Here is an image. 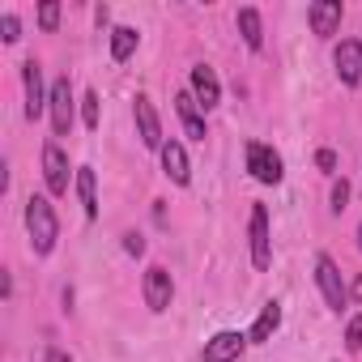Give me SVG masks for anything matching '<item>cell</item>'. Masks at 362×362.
Instances as JSON below:
<instances>
[{
  "instance_id": "obj_1",
  "label": "cell",
  "mask_w": 362,
  "mask_h": 362,
  "mask_svg": "<svg viewBox=\"0 0 362 362\" xmlns=\"http://www.w3.org/2000/svg\"><path fill=\"white\" fill-rule=\"evenodd\" d=\"M26 230H30V247H35V256H52V252H56L60 218H56V209H52L47 197H30V201H26Z\"/></svg>"
},
{
  "instance_id": "obj_2",
  "label": "cell",
  "mask_w": 362,
  "mask_h": 362,
  "mask_svg": "<svg viewBox=\"0 0 362 362\" xmlns=\"http://www.w3.org/2000/svg\"><path fill=\"white\" fill-rule=\"evenodd\" d=\"M247 170H252L256 184H281V175H286L281 153L264 141H247Z\"/></svg>"
},
{
  "instance_id": "obj_3",
  "label": "cell",
  "mask_w": 362,
  "mask_h": 362,
  "mask_svg": "<svg viewBox=\"0 0 362 362\" xmlns=\"http://www.w3.org/2000/svg\"><path fill=\"white\" fill-rule=\"evenodd\" d=\"M141 294H145V307H149L153 315H162V311L170 307V298H175V281H170V273H166L162 264H149L145 277H141Z\"/></svg>"
},
{
  "instance_id": "obj_4",
  "label": "cell",
  "mask_w": 362,
  "mask_h": 362,
  "mask_svg": "<svg viewBox=\"0 0 362 362\" xmlns=\"http://www.w3.org/2000/svg\"><path fill=\"white\" fill-rule=\"evenodd\" d=\"M315 286H320V294H324V303H328L332 311H341V307L349 303V290H345L341 269L332 264V256H315Z\"/></svg>"
},
{
  "instance_id": "obj_5",
  "label": "cell",
  "mask_w": 362,
  "mask_h": 362,
  "mask_svg": "<svg viewBox=\"0 0 362 362\" xmlns=\"http://www.w3.org/2000/svg\"><path fill=\"white\" fill-rule=\"evenodd\" d=\"M22 86H26V119H39L52 103V90H43V64L39 60L22 64Z\"/></svg>"
},
{
  "instance_id": "obj_6",
  "label": "cell",
  "mask_w": 362,
  "mask_h": 362,
  "mask_svg": "<svg viewBox=\"0 0 362 362\" xmlns=\"http://www.w3.org/2000/svg\"><path fill=\"white\" fill-rule=\"evenodd\" d=\"M73 81L69 77H60V81H52V103H47V111H52V128H56V136H69L73 132Z\"/></svg>"
},
{
  "instance_id": "obj_7",
  "label": "cell",
  "mask_w": 362,
  "mask_h": 362,
  "mask_svg": "<svg viewBox=\"0 0 362 362\" xmlns=\"http://www.w3.org/2000/svg\"><path fill=\"white\" fill-rule=\"evenodd\" d=\"M132 115H136V136H141V145H145V149H162V145H166V141H162V119H158L149 94H136V98H132Z\"/></svg>"
},
{
  "instance_id": "obj_8",
  "label": "cell",
  "mask_w": 362,
  "mask_h": 362,
  "mask_svg": "<svg viewBox=\"0 0 362 362\" xmlns=\"http://www.w3.org/2000/svg\"><path fill=\"white\" fill-rule=\"evenodd\" d=\"M43 179H47V192L52 197H69V158L56 141L43 145Z\"/></svg>"
},
{
  "instance_id": "obj_9",
  "label": "cell",
  "mask_w": 362,
  "mask_h": 362,
  "mask_svg": "<svg viewBox=\"0 0 362 362\" xmlns=\"http://www.w3.org/2000/svg\"><path fill=\"white\" fill-rule=\"evenodd\" d=\"M252 264L264 273L273 264V239H269V209L252 205Z\"/></svg>"
},
{
  "instance_id": "obj_10",
  "label": "cell",
  "mask_w": 362,
  "mask_h": 362,
  "mask_svg": "<svg viewBox=\"0 0 362 362\" xmlns=\"http://www.w3.org/2000/svg\"><path fill=\"white\" fill-rule=\"evenodd\" d=\"M332 64H337L341 86H358L362 81V43L358 39H341L337 52H332Z\"/></svg>"
},
{
  "instance_id": "obj_11",
  "label": "cell",
  "mask_w": 362,
  "mask_h": 362,
  "mask_svg": "<svg viewBox=\"0 0 362 362\" xmlns=\"http://www.w3.org/2000/svg\"><path fill=\"white\" fill-rule=\"evenodd\" d=\"M243 345H247V337L243 332H235V328H226V332H214L209 341H205V362H239V354H243Z\"/></svg>"
},
{
  "instance_id": "obj_12",
  "label": "cell",
  "mask_w": 362,
  "mask_h": 362,
  "mask_svg": "<svg viewBox=\"0 0 362 362\" xmlns=\"http://www.w3.org/2000/svg\"><path fill=\"white\" fill-rule=\"evenodd\" d=\"M192 98L201 103V111H214L222 103V81L209 64H192Z\"/></svg>"
},
{
  "instance_id": "obj_13",
  "label": "cell",
  "mask_w": 362,
  "mask_h": 362,
  "mask_svg": "<svg viewBox=\"0 0 362 362\" xmlns=\"http://www.w3.org/2000/svg\"><path fill=\"white\" fill-rule=\"evenodd\" d=\"M158 153H162V170H166V179H170V184L188 188V179H192V162H188V149L179 145V141H166Z\"/></svg>"
},
{
  "instance_id": "obj_14",
  "label": "cell",
  "mask_w": 362,
  "mask_h": 362,
  "mask_svg": "<svg viewBox=\"0 0 362 362\" xmlns=\"http://www.w3.org/2000/svg\"><path fill=\"white\" fill-rule=\"evenodd\" d=\"M307 22L320 39H332L341 30V0H315V5L307 9Z\"/></svg>"
},
{
  "instance_id": "obj_15",
  "label": "cell",
  "mask_w": 362,
  "mask_h": 362,
  "mask_svg": "<svg viewBox=\"0 0 362 362\" xmlns=\"http://www.w3.org/2000/svg\"><path fill=\"white\" fill-rule=\"evenodd\" d=\"M175 111H179V119H184V128H188V136H192V141H205V136H209L205 115H201V103L192 98V90H184V94L175 98Z\"/></svg>"
},
{
  "instance_id": "obj_16",
  "label": "cell",
  "mask_w": 362,
  "mask_h": 362,
  "mask_svg": "<svg viewBox=\"0 0 362 362\" xmlns=\"http://www.w3.org/2000/svg\"><path fill=\"white\" fill-rule=\"evenodd\" d=\"M277 328H281V303H264L260 315H256V324H252V332H247V341L252 345H264Z\"/></svg>"
},
{
  "instance_id": "obj_17",
  "label": "cell",
  "mask_w": 362,
  "mask_h": 362,
  "mask_svg": "<svg viewBox=\"0 0 362 362\" xmlns=\"http://www.w3.org/2000/svg\"><path fill=\"white\" fill-rule=\"evenodd\" d=\"M77 197H81V214L94 222L98 218V184H94L90 166H77Z\"/></svg>"
},
{
  "instance_id": "obj_18",
  "label": "cell",
  "mask_w": 362,
  "mask_h": 362,
  "mask_svg": "<svg viewBox=\"0 0 362 362\" xmlns=\"http://www.w3.org/2000/svg\"><path fill=\"white\" fill-rule=\"evenodd\" d=\"M239 35H243V43L252 47V52H260L264 47V22H260V9H239Z\"/></svg>"
},
{
  "instance_id": "obj_19",
  "label": "cell",
  "mask_w": 362,
  "mask_h": 362,
  "mask_svg": "<svg viewBox=\"0 0 362 362\" xmlns=\"http://www.w3.org/2000/svg\"><path fill=\"white\" fill-rule=\"evenodd\" d=\"M136 43H141V35H136L132 26H115V30H111V60L124 64V60L136 52Z\"/></svg>"
},
{
  "instance_id": "obj_20",
  "label": "cell",
  "mask_w": 362,
  "mask_h": 362,
  "mask_svg": "<svg viewBox=\"0 0 362 362\" xmlns=\"http://www.w3.org/2000/svg\"><path fill=\"white\" fill-rule=\"evenodd\" d=\"M39 26L43 30H56L60 26V5H56V0H43V5H39Z\"/></svg>"
},
{
  "instance_id": "obj_21",
  "label": "cell",
  "mask_w": 362,
  "mask_h": 362,
  "mask_svg": "<svg viewBox=\"0 0 362 362\" xmlns=\"http://www.w3.org/2000/svg\"><path fill=\"white\" fill-rule=\"evenodd\" d=\"M81 119H86V128H90V132L98 128V94H94V90L81 98Z\"/></svg>"
},
{
  "instance_id": "obj_22",
  "label": "cell",
  "mask_w": 362,
  "mask_h": 362,
  "mask_svg": "<svg viewBox=\"0 0 362 362\" xmlns=\"http://www.w3.org/2000/svg\"><path fill=\"white\" fill-rule=\"evenodd\" d=\"M0 39H5V43H18V39H22V22H18V13H5V18H0Z\"/></svg>"
},
{
  "instance_id": "obj_23",
  "label": "cell",
  "mask_w": 362,
  "mask_h": 362,
  "mask_svg": "<svg viewBox=\"0 0 362 362\" xmlns=\"http://www.w3.org/2000/svg\"><path fill=\"white\" fill-rule=\"evenodd\" d=\"M345 349H349V354H358V349H362V315H354V320H349V328H345Z\"/></svg>"
},
{
  "instance_id": "obj_24",
  "label": "cell",
  "mask_w": 362,
  "mask_h": 362,
  "mask_svg": "<svg viewBox=\"0 0 362 362\" xmlns=\"http://www.w3.org/2000/svg\"><path fill=\"white\" fill-rule=\"evenodd\" d=\"M349 205V184H345V179H337V184H332V209L341 214Z\"/></svg>"
},
{
  "instance_id": "obj_25",
  "label": "cell",
  "mask_w": 362,
  "mask_h": 362,
  "mask_svg": "<svg viewBox=\"0 0 362 362\" xmlns=\"http://www.w3.org/2000/svg\"><path fill=\"white\" fill-rule=\"evenodd\" d=\"M124 252H128V256H145V239H141L136 230H128V235H124Z\"/></svg>"
},
{
  "instance_id": "obj_26",
  "label": "cell",
  "mask_w": 362,
  "mask_h": 362,
  "mask_svg": "<svg viewBox=\"0 0 362 362\" xmlns=\"http://www.w3.org/2000/svg\"><path fill=\"white\" fill-rule=\"evenodd\" d=\"M315 166H320L324 175H332V170H337V153H332V149H320V153H315Z\"/></svg>"
},
{
  "instance_id": "obj_27",
  "label": "cell",
  "mask_w": 362,
  "mask_h": 362,
  "mask_svg": "<svg viewBox=\"0 0 362 362\" xmlns=\"http://www.w3.org/2000/svg\"><path fill=\"white\" fill-rule=\"evenodd\" d=\"M43 362H73V358H69V354H64L60 345H47V354H43Z\"/></svg>"
},
{
  "instance_id": "obj_28",
  "label": "cell",
  "mask_w": 362,
  "mask_h": 362,
  "mask_svg": "<svg viewBox=\"0 0 362 362\" xmlns=\"http://www.w3.org/2000/svg\"><path fill=\"white\" fill-rule=\"evenodd\" d=\"M349 298H358V303H362V277H358V281L349 286Z\"/></svg>"
},
{
  "instance_id": "obj_29",
  "label": "cell",
  "mask_w": 362,
  "mask_h": 362,
  "mask_svg": "<svg viewBox=\"0 0 362 362\" xmlns=\"http://www.w3.org/2000/svg\"><path fill=\"white\" fill-rule=\"evenodd\" d=\"M358 247H362V222H358Z\"/></svg>"
}]
</instances>
